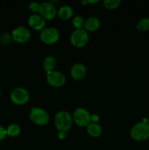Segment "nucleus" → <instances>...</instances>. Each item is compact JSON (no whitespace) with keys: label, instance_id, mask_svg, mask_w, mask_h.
I'll use <instances>...</instances> for the list:
<instances>
[{"label":"nucleus","instance_id":"obj_17","mask_svg":"<svg viewBox=\"0 0 149 150\" xmlns=\"http://www.w3.org/2000/svg\"><path fill=\"white\" fill-rule=\"evenodd\" d=\"M7 135L11 137H16L20 133V127L17 123H12L9 125L7 128L6 129Z\"/></svg>","mask_w":149,"mask_h":150},{"label":"nucleus","instance_id":"obj_5","mask_svg":"<svg viewBox=\"0 0 149 150\" xmlns=\"http://www.w3.org/2000/svg\"><path fill=\"white\" fill-rule=\"evenodd\" d=\"M91 117L89 111L85 108H77L72 114L73 122L80 127H87L91 122Z\"/></svg>","mask_w":149,"mask_h":150},{"label":"nucleus","instance_id":"obj_27","mask_svg":"<svg viewBox=\"0 0 149 150\" xmlns=\"http://www.w3.org/2000/svg\"><path fill=\"white\" fill-rule=\"evenodd\" d=\"M148 124H149V118L148 119Z\"/></svg>","mask_w":149,"mask_h":150},{"label":"nucleus","instance_id":"obj_16","mask_svg":"<svg viewBox=\"0 0 149 150\" xmlns=\"http://www.w3.org/2000/svg\"><path fill=\"white\" fill-rule=\"evenodd\" d=\"M87 132L92 137H98L102 134V127L98 122H90L87 126Z\"/></svg>","mask_w":149,"mask_h":150},{"label":"nucleus","instance_id":"obj_26","mask_svg":"<svg viewBox=\"0 0 149 150\" xmlns=\"http://www.w3.org/2000/svg\"><path fill=\"white\" fill-rule=\"evenodd\" d=\"M1 89H0V97H1Z\"/></svg>","mask_w":149,"mask_h":150},{"label":"nucleus","instance_id":"obj_7","mask_svg":"<svg viewBox=\"0 0 149 150\" xmlns=\"http://www.w3.org/2000/svg\"><path fill=\"white\" fill-rule=\"evenodd\" d=\"M58 10L55 4L51 1H44L39 4L38 14L40 15L45 21L52 20L56 16Z\"/></svg>","mask_w":149,"mask_h":150},{"label":"nucleus","instance_id":"obj_2","mask_svg":"<svg viewBox=\"0 0 149 150\" xmlns=\"http://www.w3.org/2000/svg\"><path fill=\"white\" fill-rule=\"evenodd\" d=\"M72 116L67 111H60L54 117V124L58 131L67 132L73 124Z\"/></svg>","mask_w":149,"mask_h":150},{"label":"nucleus","instance_id":"obj_18","mask_svg":"<svg viewBox=\"0 0 149 150\" xmlns=\"http://www.w3.org/2000/svg\"><path fill=\"white\" fill-rule=\"evenodd\" d=\"M137 29L141 32L149 30V17H144L140 19L137 23Z\"/></svg>","mask_w":149,"mask_h":150},{"label":"nucleus","instance_id":"obj_1","mask_svg":"<svg viewBox=\"0 0 149 150\" xmlns=\"http://www.w3.org/2000/svg\"><path fill=\"white\" fill-rule=\"evenodd\" d=\"M130 136L134 140L138 142L147 140L149 139V124L148 120L135 123L130 130Z\"/></svg>","mask_w":149,"mask_h":150},{"label":"nucleus","instance_id":"obj_10","mask_svg":"<svg viewBox=\"0 0 149 150\" xmlns=\"http://www.w3.org/2000/svg\"><path fill=\"white\" fill-rule=\"evenodd\" d=\"M47 82L53 87H60L66 82V77L61 72L53 70L47 73Z\"/></svg>","mask_w":149,"mask_h":150},{"label":"nucleus","instance_id":"obj_20","mask_svg":"<svg viewBox=\"0 0 149 150\" xmlns=\"http://www.w3.org/2000/svg\"><path fill=\"white\" fill-rule=\"evenodd\" d=\"M121 3V0H105L103 1L104 6L108 9L116 8L120 5Z\"/></svg>","mask_w":149,"mask_h":150},{"label":"nucleus","instance_id":"obj_21","mask_svg":"<svg viewBox=\"0 0 149 150\" xmlns=\"http://www.w3.org/2000/svg\"><path fill=\"white\" fill-rule=\"evenodd\" d=\"M39 4H40V3L37 2V1H32V2H30L29 4L28 7H29V9L31 11L34 12V13H38Z\"/></svg>","mask_w":149,"mask_h":150},{"label":"nucleus","instance_id":"obj_3","mask_svg":"<svg viewBox=\"0 0 149 150\" xmlns=\"http://www.w3.org/2000/svg\"><path fill=\"white\" fill-rule=\"evenodd\" d=\"M29 117L32 122L38 125H44L49 122L50 116L46 110L39 107H33L31 109Z\"/></svg>","mask_w":149,"mask_h":150},{"label":"nucleus","instance_id":"obj_4","mask_svg":"<svg viewBox=\"0 0 149 150\" xmlns=\"http://www.w3.org/2000/svg\"><path fill=\"white\" fill-rule=\"evenodd\" d=\"M89 34L84 28L74 29L70 35V42L77 48L84 47L89 42Z\"/></svg>","mask_w":149,"mask_h":150},{"label":"nucleus","instance_id":"obj_19","mask_svg":"<svg viewBox=\"0 0 149 150\" xmlns=\"http://www.w3.org/2000/svg\"><path fill=\"white\" fill-rule=\"evenodd\" d=\"M85 21L80 16H75L72 19V25L76 29H83L84 26Z\"/></svg>","mask_w":149,"mask_h":150},{"label":"nucleus","instance_id":"obj_11","mask_svg":"<svg viewBox=\"0 0 149 150\" xmlns=\"http://www.w3.org/2000/svg\"><path fill=\"white\" fill-rule=\"evenodd\" d=\"M28 23L32 29L41 31L45 27V20L37 13L31 15L28 18Z\"/></svg>","mask_w":149,"mask_h":150},{"label":"nucleus","instance_id":"obj_24","mask_svg":"<svg viewBox=\"0 0 149 150\" xmlns=\"http://www.w3.org/2000/svg\"><path fill=\"white\" fill-rule=\"evenodd\" d=\"M98 0H95V1H93V0H86V1H82L81 3L83 4H95V3L98 2Z\"/></svg>","mask_w":149,"mask_h":150},{"label":"nucleus","instance_id":"obj_9","mask_svg":"<svg viewBox=\"0 0 149 150\" xmlns=\"http://www.w3.org/2000/svg\"><path fill=\"white\" fill-rule=\"evenodd\" d=\"M31 32L27 27L23 26H19L13 29L11 33V38L15 42L19 43H24L29 40L31 38Z\"/></svg>","mask_w":149,"mask_h":150},{"label":"nucleus","instance_id":"obj_25","mask_svg":"<svg viewBox=\"0 0 149 150\" xmlns=\"http://www.w3.org/2000/svg\"><path fill=\"white\" fill-rule=\"evenodd\" d=\"M66 137V133L65 132H62V131H58V138L59 139H65Z\"/></svg>","mask_w":149,"mask_h":150},{"label":"nucleus","instance_id":"obj_23","mask_svg":"<svg viewBox=\"0 0 149 150\" xmlns=\"http://www.w3.org/2000/svg\"><path fill=\"white\" fill-rule=\"evenodd\" d=\"M99 121V116L96 114H92L91 117V122H98Z\"/></svg>","mask_w":149,"mask_h":150},{"label":"nucleus","instance_id":"obj_6","mask_svg":"<svg viewBox=\"0 0 149 150\" xmlns=\"http://www.w3.org/2000/svg\"><path fill=\"white\" fill-rule=\"evenodd\" d=\"M39 38L44 43L53 44L58 40L60 38V34L56 28L53 27V26H48L40 31Z\"/></svg>","mask_w":149,"mask_h":150},{"label":"nucleus","instance_id":"obj_13","mask_svg":"<svg viewBox=\"0 0 149 150\" xmlns=\"http://www.w3.org/2000/svg\"><path fill=\"white\" fill-rule=\"evenodd\" d=\"M100 26V21L96 16H91L89 17L84 23V29L87 32H93L98 29Z\"/></svg>","mask_w":149,"mask_h":150},{"label":"nucleus","instance_id":"obj_22","mask_svg":"<svg viewBox=\"0 0 149 150\" xmlns=\"http://www.w3.org/2000/svg\"><path fill=\"white\" fill-rule=\"evenodd\" d=\"M7 136V131H6V129H4L3 127V126H1L0 125V142L2 141L4 138Z\"/></svg>","mask_w":149,"mask_h":150},{"label":"nucleus","instance_id":"obj_8","mask_svg":"<svg viewBox=\"0 0 149 150\" xmlns=\"http://www.w3.org/2000/svg\"><path fill=\"white\" fill-rule=\"evenodd\" d=\"M10 99L16 105H23L29 100V92L23 87H16L10 93Z\"/></svg>","mask_w":149,"mask_h":150},{"label":"nucleus","instance_id":"obj_15","mask_svg":"<svg viewBox=\"0 0 149 150\" xmlns=\"http://www.w3.org/2000/svg\"><path fill=\"white\" fill-rule=\"evenodd\" d=\"M58 16H59L60 18L63 19V20H67L71 18L73 14V10L70 6L67 5H63L59 7L58 10V13H57Z\"/></svg>","mask_w":149,"mask_h":150},{"label":"nucleus","instance_id":"obj_14","mask_svg":"<svg viewBox=\"0 0 149 150\" xmlns=\"http://www.w3.org/2000/svg\"><path fill=\"white\" fill-rule=\"evenodd\" d=\"M56 64V59L53 56H48L44 59L42 67H43L44 70L46 73H48L50 71H53L55 69Z\"/></svg>","mask_w":149,"mask_h":150},{"label":"nucleus","instance_id":"obj_12","mask_svg":"<svg viewBox=\"0 0 149 150\" xmlns=\"http://www.w3.org/2000/svg\"><path fill=\"white\" fill-rule=\"evenodd\" d=\"M71 76L75 80L82 79L86 74V67L83 63H74L71 67Z\"/></svg>","mask_w":149,"mask_h":150}]
</instances>
